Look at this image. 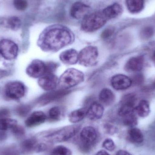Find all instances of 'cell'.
I'll return each mask as SVG.
<instances>
[{"instance_id":"7","label":"cell","mask_w":155,"mask_h":155,"mask_svg":"<svg viewBox=\"0 0 155 155\" xmlns=\"http://www.w3.org/2000/svg\"><path fill=\"white\" fill-rule=\"evenodd\" d=\"M26 88L24 84L20 81H11L5 84L4 94L11 100H19L25 95Z\"/></svg>"},{"instance_id":"41","label":"cell","mask_w":155,"mask_h":155,"mask_svg":"<svg viewBox=\"0 0 155 155\" xmlns=\"http://www.w3.org/2000/svg\"><path fill=\"white\" fill-rule=\"evenodd\" d=\"M116 155H132L128 152L124 150H119L117 153Z\"/></svg>"},{"instance_id":"24","label":"cell","mask_w":155,"mask_h":155,"mask_svg":"<svg viewBox=\"0 0 155 155\" xmlns=\"http://www.w3.org/2000/svg\"><path fill=\"white\" fill-rule=\"evenodd\" d=\"M87 109L79 108L72 111L69 115V120L71 123L76 124L83 120L86 117Z\"/></svg>"},{"instance_id":"10","label":"cell","mask_w":155,"mask_h":155,"mask_svg":"<svg viewBox=\"0 0 155 155\" xmlns=\"http://www.w3.org/2000/svg\"><path fill=\"white\" fill-rule=\"evenodd\" d=\"M135 95L133 94L126 95L123 97L121 102V106L118 110V115L124 117L132 113H135Z\"/></svg>"},{"instance_id":"1","label":"cell","mask_w":155,"mask_h":155,"mask_svg":"<svg viewBox=\"0 0 155 155\" xmlns=\"http://www.w3.org/2000/svg\"><path fill=\"white\" fill-rule=\"evenodd\" d=\"M74 41V34L69 28L61 25H53L41 33L37 45L43 51L55 52L71 44Z\"/></svg>"},{"instance_id":"16","label":"cell","mask_w":155,"mask_h":155,"mask_svg":"<svg viewBox=\"0 0 155 155\" xmlns=\"http://www.w3.org/2000/svg\"><path fill=\"white\" fill-rule=\"evenodd\" d=\"M78 53L73 49H68L62 52L60 55L62 62L67 65H74L78 62Z\"/></svg>"},{"instance_id":"42","label":"cell","mask_w":155,"mask_h":155,"mask_svg":"<svg viewBox=\"0 0 155 155\" xmlns=\"http://www.w3.org/2000/svg\"><path fill=\"white\" fill-rule=\"evenodd\" d=\"M96 155H110L105 150H100L97 153Z\"/></svg>"},{"instance_id":"19","label":"cell","mask_w":155,"mask_h":155,"mask_svg":"<svg viewBox=\"0 0 155 155\" xmlns=\"http://www.w3.org/2000/svg\"><path fill=\"white\" fill-rule=\"evenodd\" d=\"M105 15L108 20L118 17L123 12L122 6L117 3L109 5L103 10Z\"/></svg>"},{"instance_id":"12","label":"cell","mask_w":155,"mask_h":155,"mask_svg":"<svg viewBox=\"0 0 155 155\" xmlns=\"http://www.w3.org/2000/svg\"><path fill=\"white\" fill-rule=\"evenodd\" d=\"M91 8L87 5L81 2H76L71 7L70 14L71 17L77 20L83 19L90 13Z\"/></svg>"},{"instance_id":"25","label":"cell","mask_w":155,"mask_h":155,"mask_svg":"<svg viewBox=\"0 0 155 155\" xmlns=\"http://www.w3.org/2000/svg\"><path fill=\"white\" fill-rule=\"evenodd\" d=\"M135 112L140 117H146L150 113L149 103L144 100L140 101L137 106L135 107Z\"/></svg>"},{"instance_id":"13","label":"cell","mask_w":155,"mask_h":155,"mask_svg":"<svg viewBox=\"0 0 155 155\" xmlns=\"http://www.w3.org/2000/svg\"><path fill=\"white\" fill-rule=\"evenodd\" d=\"M111 84L113 88L117 90H125L132 85V79L126 75L118 74L111 78Z\"/></svg>"},{"instance_id":"20","label":"cell","mask_w":155,"mask_h":155,"mask_svg":"<svg viewBox=\"0 0 155 155\" xmlns=\"http://www.w3.org/2000/svg\"><path fill=\"white\" fill-rule=\"evenodd\" d=\"M98 98L102 104L109 106L114 103L115 97L112 90L108 88H104L100 91Z\"/></svg>"},{"instance_id":"36","label":"cell","mask_w":155,"mask_h":155,"mask_svg":"<svg viewBox=\"0 0 155 155\" xmlns=\"http://www.w3.org/2000/svg\"><path fill=\"white\" fill-rule=\"evenodd\" d=\"M48 149V146L45 143H37L35 148L34 152L37 153L45 152Z\"/></svg>"},{"instance_id":"34","label":"cell","mask_w":155,"mask_h":155,"mask_svg":"<svg viewBox=\"0 0 155 155\" xmlns=\"http://www.w3.org/2000/svg\"><path fill=\"white\" fill-rule=\"evenodd\" d=\"M154 33L153 29L151 27H146L142 29L140 33L141 38L148 39L153 36Z\"/></svg>"},{"instance_id":"32","label":"cell","mask_w":155,"mask_h":155,"mask_svg":"<svg viewBox=\"0 0 155 155\" xmlns=\"http://www.w3.org/2000/svg\"><path fill=\"white\" fill-rule=\"evenodd\" d=\"M13 3L15 8L21 12L25 11L28 7V2L26 0H13Z\"/></svg>"},{"instance_id":"8","label":"cell","mask_w":155,"mask_h":155,"mask_svg":"<svg viewBox=\"0 0 155 155\" xmlns=\"http://www.w3.org/2000/svg\"><path fill=\"white\" fill-rule=\"evenodd\" d=\"M19 48L13 41L9 39L0 40V54L6 61L15 60L18 56Z\"/></svg>"},{"instance_id":"9","label":"cell","mask_w":155,"mask_h":155,"mask_svg":"<svg viewBox=\"0 0 155 155\" xmlns=\"http://www.w3.org/2000/svg\"><path fill=\"white\" fill-rule=\"evenodd\" d=\"M26 74L33 78H40L47 73V64L40 60H34L26 69Z\"/></svg>"},{"instance_id":"27","label":"cell","mask_w":155,"mask_h":155,"mask_svg":"<svg viewBox=\"0 0 155 155\" xmlns=\"http://www.w3.org/2000/svg\"><path fill=\"white\" fill-rule=\"evenodd\" d=\"M6 27L13 31H17L21 26V21L19 17L16 16H11L5 21Z\"/></svg>"},{"instance_id":"3","label":"cell","mask_w":155,"mask_h":155,"mask_svg":"<svg viewBox=\"0 0 155 155\" xmlns=\"http://www.w3.org/2000/svg\"><path fill=\"white\" fill-rule=\"evenodd\" d=\"M108 21L103 10L94 12L83 18L81 28L85 32H93L103 27Z\"/></svg>"},{"instance_id":"4","label":"cell","mask_w":155,"mask_h":155,"mask_svg":"<svg viewBox=\"0 0 155 155\" xmlns=\"http://www.w3.org/2000/svg\"><path fill=\"white\" fill-rule=\"evenodd\" d=\"M98 140V134L96 129L93 127H85L80 132L79 149L83 153H89L97 143Z\"/></svg>"},{"instance_id":"40","label":"cell","mask_w":155,"mask_h":155,"mask_svg":"<svg viewBox=\"0 0 155 155\" xmlns=\"http://www.w3.org/2000/svg\"><path fill=\"white\" fill-rule=\"evenodd\" d=\"M10 75V72L7 70L0 69V79Z\"/></svg>"},{"instance_id":"17","label":"cell","mask_w":155,"mask_h":155,"mask_svg":"<svg viewBox=\"0 0 155 155\" xmlns=\"http://www.w3.org/2000/svg\"><path fill=\"white\" fill-rule=\"evenodd\" d=\"M144 59L143 56H136L130 58L125 65L126 71L131 72L140 71L143 69Z\"/></svg>"},{"instance_id":"2","label":"cell","mask_w":155,"mask_h":155,"mask_svg":"<svg viewBox=\"0 0 155 155\" xmlns=\"http://www.w3.org/2000/svg\"><path fill=\"white\" fill-rule=\"evenodd\" d=\"M80 129L78 125H70L44 134V138L50 143L66 142L74 137Z\"/></svg>"},{"instance_id":"21","label":"cell","mask_w":155,"mask_h":155,"mask_svg":"<svg viewBox=\"0 0 155 155\" xmlns=\"http://www.w3.org/2000/svg\"><path fill=\"white\" fill-rule=\"evenodd\" d=\"M127 10L132 14L140 12L143 9L144 0H126Z\"/></svg>"},{"instance_id":"5","label":"cell","mask_w":155,"mask_h":155,"mask_svg":"<svg viewBox=\"0 0 155 155\" xmlns=\"http://www.w3.org/2000/svg\"><path fill=\"white\" fill-rule=\"evenodd\" d=\"M84 75L77 69L71 68L65 71L59 79L58 85L62 89L67 90L83 82Z\"/></svg>"},{"instance_id":"18","label":"cell","mask_w":155,"mask_h":155,"mask_svg":"<svg viewBox=\"0 0 155 155\" xmlns=\"http://www.w3.org/2000/svg\"><path fill=\"white\" fill-rule=\"evenodd\" d=\"M68 92L69 91L64 89L50 92L40 97L38 100V104H40L41 105L49 104V103L53 100H56L67 94Z\"/></svg>"},{"instance_id":"37","label":"cell","mask_w":155,"mask_h":155,"mask_svg":"<svg viewBox=\"0 0 155 155\" xmlns=\"http://www.w3.org/2000/svg\"><path fill=\"white\" fill-rule=\"evenodd\" d=\"M114 29L112 27H108L104 30L101 35V37L103 39H107L110 38L114 33Z\"/></svg>"},{"instance_id":"39","label":"cell","mask_w":155,"mask_h":155,"mask_svg":"<svg viewBox=\"0 0 155 155\" xmlns=\"http://www.w3.org/2000/svg\"><path fill=\"white\" fill-rule=\"evenodd\" d=\"M132 79V83H134L136 84H141L142 82L143 81V76L141 74H137V75H135L134 78Z\"/></svg>"},{"instance_id":"11","label":"cell","mask_w":155,"mask_h":155,"mask_svg":"<svg viewBox=\"0 0 155 155\" xmlns=\"http://www.w3.org/2000/svg\"><path fill=\"white\" fill-rule=\"evenodd\" d=\"M59 79L53 73H46L39 78L38 83L41 88L45 91L54 90L58 85Z\"/></svg>"},{"instance_id":"31","label":"cell","mask_w":155,"mask_h":155,"mask_svg":"<svg viewBox=\"0 0 155 155\" xmlns=\"http://www.w3.org/2000/svg\"><path fill=\"white\" fill-rule=\"evenodd\" d=\"M31 108L30 106L27 105L21 104L15 108V113L17 114V115L21 117H25L31 111Z\"/></svg>"},{"instance_id":"30","label":"cell","mask_w":155,"mask_h":155,"mask_svg":"<svg viewBox=\"0 0 155 155\" xmlns=\"http://www.w3.org/2000/svg\"><path fill=\"white\" fill-rule=\"evenodd\" d=\"M124 123L125 125L134 127L137 124V119L135 113H132L124 117Z\"/></svg>"},{"instance_id":"23","label":"cell","mask_w":155,"mask_h":155,"mask_svg":"<svg viewBox=\"0 0 155 155\" xmlns=\"http://www.w3.org/2000/svg\"><path fill=\"white\" fill-rule=\"evenodd\" d=\"M127 137L128 140L134 143H141L144 140L143 135L142 131L136 127H132L128 130Z\"/></svg>"},{"instance_id":"29","label":"cell","mask_w":155,"mask_h":155,"mask_svg":"<svg viewBox=\"0 0 155 155\" xmlns=\"http://www.w3.org/2000/svg\"><path fill=\"white\" fill-rule=\"evenodd\" d=\"M51 155H72V152L68 147L63 145L54 147L51 152Z\"/></svg>"},{"instance_id":"6","label":"cell","mask_w":155,"mask_h":155,"mask_svg":"<svg viewBox=\"0 0 155 155\" xmlns=\"http://www.w3.org/2000/svg\"><path fill=\"white\" fill-rule=\"evenodd\" d=\"M98 51L95 46H88L82 49L78 53V62L85 67H91L96 64Z\"/></svg>"},{"instance_id":"44","label":"cell","mask_w":155,"mask_h":155,"mask_svg":"<svg viewBox=\"0 0 155 155\" xmlns=\"http://www.w3.org/2000/svg\"><path fill=\"white\" fill-rule=\"evenodd\" d=\"M154 86H155V83L154 84Z\"/></svg>"},{"instance_id":"28","label":"cell","mask_w":155,"mask_h":155,"mask_svg":"<svg viewBox=\"0 0 155 155\" xmlns=\"http://www.w3.org/2000/svg\"><path fill=\"white\" fill-rule=\"evenodd\" d=\"M62 115V111L59 107H54L49 110L48 117L51 121H58L61 120Z\"/></svg>"},{"instance_id":"15","label":"cell","mask_w":155,"mask_h":155,"mask_svg":"<svg viewBox=\"0 0 155 155\" xmlns=\"http://www.w3.org/2000/svg\"><path fill=\"white\" fill-rule=\"evenodd\" d=\"M104 107L98 102H94L87 109L86 117L89 120L96 121L101 119L104 115Z\"/></svg>"},{"instance_id":"14","label":"cell","mask_w":155,"mask_h":155,"mask_svg":"<svg viewBox=\"0 0 155 155\" xmlns=\"http://www.w3.org/2000/svg\"><path fill=\"white\" fill-rule=\"evenodd\" d=\"M47 116L42 111H35L32 113L26 119L25 124L30 128L35 127L44 123L47 119Z\"/></svg>"},{"instance_id":"35","label":"cell","mask_w":155,"mask_h":155,"mask_svg":"<svg viewBox=\"0 0 155 155\" xmlns=\"http://www.w3.org/2000/svg\"><path fill=\"white\" fill-rule=\"evenodd\" d=\"M11 130L13 134L17 137H22L25 134V130L24 127L18 124L15 125Z\"/></svg>"},{"instance_id":"33","label":"cell","mask_w":155,"mask_h":155,"mask_svg":"<svg viewBox=\"0 0 155 155\" xmlns=\"http://www.w3.org/2000/svg\"><path fill=\"white\" fill-rule=\"evenodd\" d=\"M102 147L106 150L113 152L115 149L116 145L114 141L110 138L106 139L102 144Z\"/></svg>"},{"instance_id":"22","label":"cell","mask_w":155,"mask_h":155,"mask_svg":"<svg viewBox=\"0 0 155 155\" xmlns=\"http://www.w3.org/2000/svg\"><path fill=\"white\" fill-rule=\"evenodd\" d=\"M37 143L38 141L35 137H30L25 139L21 144V152L25 154H28L34 152L35 148Z\"/></svg>"},{"instance_id":"26","label":"cell","mask_w":155,"mask_h":155,"mask_svg":"<svg viewBox=\"0 0 155 155\" xmlns=\"http://www.w3.org/2000/svg\"><path fill=\"white\" fill-rule=\"evenodd\" d=\"M18 124L17 121L15 119L7 117H0V130L6 131L12 130L15 125Z\"/></svg>"},{"instance_id":"38","label":"cell","mask_w":155,"mask_h":155,"mask_svg":"<svg viewBox=\"0 0 155 155\" xmlns=\"http://www.w3.org/2000/svg\"><path fill=\"white\" fill-rule=\"evenodd\" d=\"M105 132L106 134L109 135L114 134L117 133V128L115 127L111 124H106L104 127Z\"/></svg>"},{"instance_id":"43","label":"cell","mask_w":155,"mask_h":155,"mask_svg":"<svg viewBox=\"0 0 155 155\" xmlns=\"http://www.w3.org/2000/svg\"><path fill=\"white\" fill-rule=\"evenodd\" d=\"M153 62L155 66V51L153 55Z\"/></svg>"}]
</instances>
